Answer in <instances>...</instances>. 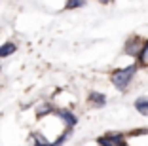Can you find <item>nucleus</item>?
I'll return each instance as SVG.
<instances>
[{
    "label": "nucleus",
    "instance_id": "nucleus-1",
    "mask_svg": "<svg viewBox=\"0 0 148 146\" xmlns=\"http://www.w3.org/2000/svg\"><path fill=\"white\" fill-rule=\"evenodd\" d=\"M137 72V66L135 64H129V66H125V69H118L112 72V84L118 87V89H125L127 86H129L131 78H133V74Z\"/></svg>",
    "mask_w": 148,
    "mask_h": 146
},
{
    "label": "nucleus",
    "instance_id": "nucleus-2",
    "mask_svg": "<svg viewBox=\"0 0 148 146\" xmlns=\"http://www.w3.org/2000/svg\"><path fill=\"white\" fill-rule=\"evenodd\" d=\"M97 142H99L101 146H122L123 137H122V133H108V135H105V137H99Z\"/></svg>",
    "mask_w": 148,
    "mask_h": 146
},
{
    "label": "nucleus",
    "instance_id": "nucleus-3",
    "mask_svg": "<svg viewBox=\"0 0 148 146\" xmlns=\"http://www.w3.org/2000/svg\"><path fill=\"white\" fill-rule=\"evenodd\" d=\"M57 116H59L63 121H65L69 129H72L74 125H76V121H78V118L74 116L72 112H69V110H57Z\"/></svg>",
    "mask_w": 148,
    "mask_h": 146
},
{
    "label": "nucleus",
    "instance_id": "nucleus-4",
    "mask_svg": "<svg viewBox=\"0 0 148 146\" xmlns=\"http://www.w3.org/2000/svg\"><path fill=\"white\" fill-rule=\"evenodd\" d=\"M125 53H129V55H137L139 53L140 55V40L135 36V40H131L129 46H125Z\"/></svg>",
    "mask_w": 148,
    "mask_h": 146
},
{
    "label": "nucleus",
    "instance_id": "nucleus-5",
    "mask_svg": "<svg viewBox=\"0 0 148 146\" xmlns=\"http://www.w3.org/2000/svg\"><path fill=\"white\" fill-rule=\"evenodd\" d=\"M15 49H17V47H15V44H13V42H6V44H2V46H0V59H2V57L12 55Z\"/></svg>",
    "mask_w": 148,
    "mask_h": 146
},
{
    "label": "nucleus",
    "instance_id": "nucleus-6",
    "mask_svg": "<svg viewBox=\"0 0 148 146\" xmlns=\"http://www.w3.org/2000/svg\"><path fill=\"white\" fill-rule=\"evenodd\" d=\"M89 101L93 103V106H103V104L106 103V97L97 93V91H91V93H89Z\"/></svg>",
    "mask_w": 148,
    "mask_h": 146
},
{
    "label": "nucleus",
    "instance_id": "nucleus-7",
    "mask_svg": "<svg viewBox=\"0 0 148 146\" xmlns=\"http://www.w3.org/2000/svg\"><path fill=\"white\" fill-rule=\"evenodd\" d=\"M135 108L143 114V116H148V99L146 97H140V99L135 101Z\"/></svg>",
    "mask_w": 148,
    "mask_h": 146
},
{
    "label": "nucleus",
    "instance_id": "nucleus-8",
    "mask_svg": "<svg viewBox=\"0 0 148 146\" xmlns=\"http://www.w3.org/2000/svg\"><path fill=\"white\" fill-rule=\"evenodd\" d=\"M139 59L143 61V63H146V61H148V40H146V44H144V47H143V51H140Z\"/></svg>",
    "mask_w": 148,
    "mask_h": 146
},
{
    "label": "nucleus",
    "instance_id": "nucleus-9",
    "mask_svg": "<svg viewBox=\"0 0 148 146\" xmlns=\"http://www.w3.org/2000/svg\"><path fill=\"white\" fill-rule=\"evenodd\" d=\"M34 141H36L34 146H51V144H48V142H46V138H42L40 135H36V133H34Z\"/></svg>",
    "mask_w": 148,
    "mask_h": 146
},
{
    "label": "nucleus",
    "instance_id": "nucleus-10",
    "mask_svg": "<svg viewBox=\"0 0 148 146\" xmlns=\"http://www.w3.org/2000/svg\"><path fill=\"white\" fill-rule=\"evenodd\" d=\"M84 2H74V0H70V2H66V8L72 10V8H82Z\"/></svg>",
    "mask_w": 148,
    "mask_h": 146
},
{
    "label": "nucleus",
    "instance_id": "nucleus-11",
    "mask_svg": "<svg viewBox=\"0 0 148 146\" xmlns=\"http://www.w3.org/2000/svg\"><path fill=\"white\" fill-rule=\"evenodd\" d=\"M122 146H125V144H122Z\"/></svg>",
    "mask_w": 148,
    "mask_h": 146
}]
</instances>
